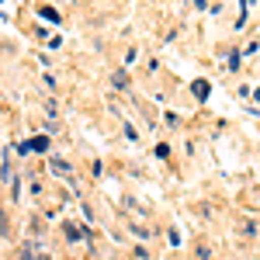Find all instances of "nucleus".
I'll return each instance as SVG.
<instances>
[{
    "mask_svg": "<svg viewBox=\"0 0 260 260\" xmlns=\"http://www.w3.org/2000/svg\"><path fill=\"white\" fill-rule=\"evenodd\" d=\"M115 87H118V90H125V87H128V80H125V73H115Z\"/></svg>",
    "mask_w": 260,
    "mask_h": 260,
    "instance_id": "39448f33",
    "label": "nucleus"
},
{
    "mask_svg": "<svg viewBox=\"0 0 260 260\" xmlns=\"http://www.w3.org/2000/svg\"><path fill=\"white\" fill-rule=\"evenodd\" d=\"M42 18H45V21H59V14H56L52 7H42Z\"/></svg>",
    "mask_w": 260,
    "mask_h": 260,
    "instance_id": "20e7f679",
    "label": "nucleus"
},
{
    "mask_svg": "<svg viewBox=\"0 0 260 260\" xmlns=\"http://www.w3.org/2000/svg\"><path fill=\"white\" fill-rule=\"evenodd\" d=\"M253 98H257V101H260V90H257V94H253Z\"/></svg>",
    "mask_w": 260,
    "mask_h": 260,
    "instance_id": "423d86ee",
    "label": "nucleus"
},
{
    "mask_svg": "<svg viewBox=\"0 0 260 260\" xmlns=\"http://www.w3.org/2000/svg\"><path fill=\"white\" fill-rule=\"evenodd\" d=\"M194 98H198V101H205V98H208V83H205V80H198V83H194Z\"/></svg>",
    "mask_w": 260,
    "mask_h": 260,
    "instance_id": "f03ea898",
    "label": "nucleus"
},
{
    "mask_svg": "<svg viewBox=\"0 0 260 260\" xmlns=\"http://www.w3.org/2000/svg\"><path fill=\"white\" fill-rule=\"evenodd\" d=\"M21 149H39V153H45V149H49V139H45V136H35L28 146H21Z\"/></svg>",
    "mask_w": 260,
    "mask_h": 260,
    "instance_id": "f257e3e1",
    "label": "nucleus"
},
{
    "mask_svg": "<svg viewBox=\"0 0 260 260\" xmlns=\"http://www.w3.org/2000/svg\"><path fill=\"white\" fill-rule=\"evenodd\" d=\"M52 174H70V163H62V160H52Z\"/></svg>",
    "mask_w": 260,
    "mask_h": 260,
    "instance_id": "7ed1b4c3",
    "label": "nucleus"
}]
</instances>
